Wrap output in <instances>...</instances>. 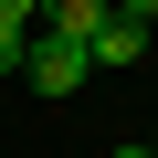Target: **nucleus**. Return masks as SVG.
I'll return each mask as SVG.
<instances>
[{"mask_svg": "<svg viewBox=\"0 0 158 158\" xmlns=\"http://www.w3.org/2000/svg\"><path fill=\"white\" fill-rule=\"evenodd\" d=\"M116 11V0H42V32H63V42H95V21Z\"/></svg>", "mask_w": 158, "mask_h": 158, "instance_id": "obj_3", "label": "nucleus"}, {"mask_svg": "<svg viewBox=\"0 0 158 158\" xmlns=\"http://www.w3.org/2000/svg\"><path fill=\"white\" fill-rule=\"evenodd\" d=\"M21 74H32L42 95H74V85L95 74V53H85V42H63V32H32V63H21Z\"/></svg>", "mask_w": 158, "mask_h": 158, "instance_id": "obj_1", "label": "nucleus"}, {"mask_svg": "<svg viewBox=\"0 0 158 158\" xmlns=\"http://www.w3.org/2000/svg\"><path fill=\"white\" fill-rule=\"evenodd\" d=\"M116 158H158V148H116Z\"/></svg>", "mask_w": 158, "mask_h": 158, "instance_id": "obj_7", "label": "nucleus"}, {"mask_svg": "<svg viewBox=\"0 0 158 158\" xmlns=\"http://www.w3.org/2000/svg\"><path fill=\"white\" fill-rule=\"evenodd\" d=\"M85 53H95V63H137V53H148V21H127V11H106Z\"/></svg>", "mask_w": 158, "mask_h": 158, "instance_id": "obj_2", "label": "nucleus"}, {"mask_svg": "<svg viewBox=\"0 0 158 158\" xmlns=\"http://www.w3.org/2000/svg\"><path fill=\"white\" fill-rule=\"evenodd\" d=\"M32 63V32H11V21H0V74H21Z\"/></svg>", "mask_w": 158, "mask_h": 158, "instance_id": "obj_4", "label": "nucleus"}, {"mask_svg": "<svg viewBox=\"0 0 158 158\" xmlns=\"http://www.w3.org/2000/svg\"><path fill=\"white\" fill-rule=\"evenodd\" d=\"M116 11H127V21H158V0H116Z\"/></svg>", "mask_w": 158, "mask_h": 158, "instance_id": "obj_6", "label": "nucleus"}, {"mask_svg": "<svg viewBox=\"0 0 158 158\" xmlns=\"http://www.w3.org/2000/svg\"><path fill=\"white\" fill-rule=\"evenodd\" d=\"M0 21H11V32H32V21H42V0H0Z\"/></svg>", "mask_w": 158, "mask_h": 158, "instance_id": "obj_5", "label": "nucleus"}]
</instances>
